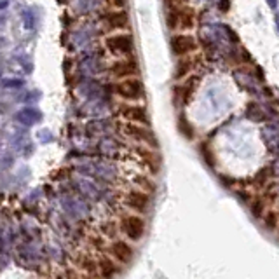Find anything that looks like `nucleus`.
I'll use <instances>...</instances> for the list:
<instances>
[{"label":"nucleus","mask_w":279,"mask_h":279,"mask_svg":"<svg viewBox=\"0 0 279 279\" xmlns=\"http://www.w3.org/2000/svg\"><path fill=\"white\" fill-rule=\"evenodd\" d=\"M115 94H119L122 100L140 101L145 94L143 82L140 79H135V77H128V79H124L115 86Z\"/></svg>","instance_id":"nucleus-1"},{"label":"nucleus","mask_w":279,"mask_h":279,"mask_svg":"<svg viewBox=\"0 0 279 279\" xmlns=\"http://www.w3.org/2000/svg\"><path fill=\"white\" fill-rule=\"evenodd\" d=\"M194 25L196 18L189 7H171L168 12V26L171 30H189Z\"/></svg>","instance_id":"nucleus-2"},{"label":"nucleus","mask_w":279,"mask_h":279,"mask_svg":"<svg viewBox=\"0 0 279 279\" xmlns=\"http://www.w3.org/2000/svg\"><path fill=\"white\" fill-rule=\"evenodd\" d=\"M108 51L114 54H121V56H129L135 51V39L131 33H115L110 35L105 42Z\"/></svg>","instance_id":"nucleus-3"},{"label":"nucleus","mask_w":279,"mask_h":279,"mask_svg":"<svg viewBox=\"0 0 279 279\" xmlns=\"http://www.w3.org/2000/svg\"><path fill=\"white\" fill-rule=\"evenodd\" d=\"M119 115L124 117L128 122H131V124L148 126V114L141 105H121L119 107Z\"/></svg>","instance_id":"nucleus-4"},{"label":"nucleus","mask_w":279,"mask_h":279,"mask_svg":"<svg viewBox=\"0 0 279 279\" xmlns=\"http://www.w3.org/2000/svg\"><path fill=\"white\" fill-rule=\"evenodd\" d=\"M196 39L187 35V33H176V35L171 37V51L176 56H187L189 53L196 51Z\"/></svg>","instance_id":"nucleus-5"},{"label":"nucleus","mask_w":279,"mask_h":279,"mask_svg":"<svg viewBox=\"0 0 279 279\" xmlns=\"http://www.w3.org/2000/svg\"><path fill=\"white\" fill-rule=\"evenodd\" d=\"M108 72L114 77H126L128 79V77H133L138 73V63L133 58H129V60L128 58L126 60H119L108 68Z\"/></svg>","instance_id":"nucleus-6"},{"label":"nucleus","mask_w":279,"mask_h":279,"mask_svg":"<svg viewBox=\"0 0 279 279\" xmlns=\"http://www.w3.org/2000/svg\"><path fill=\"white\" fill-rule=\"evenodd\" d=\"M103 23L110 30H126L129 26V14L122 9L119 11H110L107 14H103Z\"/></svg>","instance_id":"nucleus-7"},{"label":"nucleus","mask_w":279,"mask_h":279,"mask_svg":"<svg viewBox=\"0 0 279 279\" xmlns=\"http://www.w3.org/2000/svg\"><path fill=\"white\" fill-rule=\"evenodd\" d=\"M16 119H18L19 122H23V124L32 126V124H35V122H39L40 119H42V115H40V112L33 110V108H25V110H21L16 115Z\"/></svg>","instance_id":"nucleus-8"},{"label":"nucleus","mask_w":279,"mask_h":279,"mask_svg":"<svg viewBox=\"0 0 279 279\" xmlns=\"http://www.w3.org/2000/svg\"><path fill=\"white\" fill-rule=\"evenodd\" d=\"M192 67H194V63L190 60H180L178 61V65H176V70H175V79H182V77H185L187 73L192 70Z\"/></svg>","instance_id":"nucleus-9"},{"label":"nucleus","mask_w":279,"mask_h":279,"mask_svg":"<svg viewBox=\"0 0 279 279\" xmlns=\"http://www.w3.org/2000/svg\"><path fill=\"white\" fill-rule=\"evenodd\" d=\"M23 80L19 79H7V80H2V86L7 87V89H18V87H23Z\"/></svg>","instance_id":"nucleus-10"},{"label":"nucleus","mask_w":279,"mask_h":279,"mask_svg":"<svg viewBox=\"0 0 279 279\" xmlns=\"http://www.w3.org/2000/svg\"><path fill=\"white\" fill-rule=\"evenodd\" d=\"M107 4L112 5V7H115L119 11V9L126 7V4H128V0H107Z\"/></svg>","instance_id":"nucleus-11"},{"label":"nucleus","mask_w":279,"mask_h":279,"mask_svg":"<svg viewBox=\"0 0 279 279\" xmlns=\"http://www.w3.org/2000/svg\"><path fill=\"white\" fill-rule=\"evenodd\" d=\"M168 2H171L173 7H176V5H182L183 4V0H168Z\"/></svg>","instance_id":"nucleus-12"},{"label":"nucleus","mask_w":279,"mask_h":279,"mask_svg":"<svg viewBox=\"0 0 279 279\" xmlns=\"http://www.w3.org/2000/svg\"><path fill=\"white\" fill-rule=\"evenodd\" d=\"M9 5V2L7 0H0V9H5Z\"/></svg>","instance_id":"nucleus-13"},{"label":"nucleus","mask_w":279,"mask_h":279,"mask_svg":"<svg viewBox=\"0 0 279 279\" xmlns=\"http://www.w3.org/2000/svg\"><path fill=\"white\" fill-rule=\"evenodd\" d=\"M269 5H271L272 9H276V0H269Z\"/></svg>","instance_id":"nucleus-14"},{"label":"nucleus","mask_w":279,"mask_h":279,"mask_svg":"<svg viewBox=\"0 0 279 279\" xmlns=\"http://www.w3.org/2000/svg\"><path fill=\"white\" fill-rule=\"evenodd\" d=\"M60 2H63V4H65V2H67V0H60Z\"/></svg>","instance_id":"nucleus-15"}]
</instances>
